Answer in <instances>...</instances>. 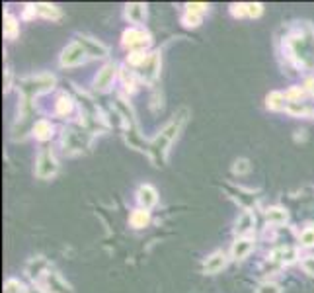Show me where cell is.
I'll list each match as a JSON object with an SVG mask.
<instances>
[{
  "instance_id": "cell-1",
  "label": "cell",
  "mask_w": 314,
  "mask_h": 293,
  "mask_svg": "<svg viewBox=\"0 0 314 293\" xmlns=\"http://www.w3.org/2000/svg\"><path fill=\"white\" fill-rule=\"evenodd\" d=\"M188 116L189 112L186 108H182L174 117H172V121L170 123H166V127L158 133L157 137L151 141V145H149V153L153 155V161L157 164L164 163V159H166V153H168V147L172 145V141L178 137V133L182 131L184 127V123L188 121Z\"/></svg>"
},
{
  "instance_id": "cell-2",
  "label": "cell",
  "mask_w": 314,
  "mask_h": 293,
  "mask_svg": "<svg viewBox=\"0 0 314 293\" xmlns=\"http://www.w3.org/2000/svg\"><path fill=\"white\" fill-rule=\"evenodd\" d=\"M55 86V78L51 74H37V76H30L26 80H22V94H24V102L30 104V100L41 92H47V90H53Z\"/></svg>"
},
{
  "instance_id": "cell-3",
  "label": "cell",
  "mask_w": 314,
  "mask_h": 293,
  "mask_svg": "<svg viewBox=\"0 0 314 293\" xmlns=\"http://www.w3.org/2000/svg\"><path fill=\"white\" fill-rule=\"evenodd\" d=\"M57 170H59V164H57V161H55L53 153H51L49 149L41 151L39 157H37V163H35V176L41 178V180H45V178L55 176Z\"/></svg>"
},
{
  "instance_id": "cell-4",
  "label": "cell",
  "mask_w": 314,
  "mask_h": 293,
  "mask_svg": "<svg viewBox=\"0 0 314 293\" xmlns=\"http://www.w3.org/2000/svg\"><path fill=\"white\" fill-rule=\"evenodd\" d=\"M151 43V35L145 32V30H127L123 33V45L129 47L133 53H137V51H143L147 45Z\"/></svg>"
},
{
  "instance_id": "cell-5",
  "label": "cell",
  "mask_w": 314,
  "mask_h": 293,
  "mask_svg": "<svg viewBox=\"0 0 314 293\" xmlns=\"http://www.w3.org/2000/svg\"><path fill=\"white\" fill-rule=\"evenodd\" d=\"M88 59V53L82 49V45H78L76 41L70 43L61 55V65L63 66H78Z\"/></svg>"
},
{
  "instance_id": "cell-6",
  "label": "cell",
  "mask_w": 314,
  "mask_h": 293,
  "mask_svg": "<svg viewBox=\"0 0 314 293\" xmlns=\"http://www.w3.org/2000/svg\"><path fill=\"white\" fill-rule=\"evenodd\" d=\"M76 43L82 45V49L88 53V57H105V55H107V47H105L104 43H100L98 39L80 35V37L76 39Z\"/></svg>"
},
{
  "instance_id": "cell-7",
  "label": "cell",
  "mask_w": 314,
  "mask_h": 293,
  "mask_svg": "<svg viewBox=\"0 0 314 293\" xmlns=\"http://www.w3.org/2000/svg\"><path fill=\"white\" fill-rule=\"evenodd\" d=\"M207 4H188L186 6V14H184V24L188 28H197L201 24L203 14L207 12Z\"/></svg>"
},
{
  "instance_id": "cell-8",
  "label": "cell",
  "mask_w": 314,
  "mask_h": 293,
  "mask_svg": "<svg viewBox=\"0 0 314 293\" xmlns=\"http://www.w3.org/2000/svg\"><path fill=\"white\" fill-rule=\"evenodd\" d=\"M115 72H117V66L113 65V63H109V65H105L98 74H96V80H94V84H96V88L98 90H107L111 84H113V78H115Z\"/></svg>"
},
{
  "instance_id": "cell-9",
  "label": "cell",
  "mask_w": 314,
  "mask_h": 293,
  "mask_svg": "<svg viewBox=\"0 0 314 293\" xmlns=\"http://www.w3.org/2000/svg\"><path fill=\"white\" fill-rule=\"evenodd\" d=\"M141 68V76L145 78V80H155L158 76V72H160V57H158L157 53H153V55H147V59H145V63L139 66Z\"/></svg>"
},
{
  "instance_id": "cell-10",
  "label": "cell",
  "mask_w": 314,
  "mask_h": 293,
  "mask_svg": "<svg viewBox=\"0 0 314 293\" xmlns=\"http://www.w3.org/2000/svg\"><path fill=\"white\" fill-rule=\"evenodd\" d=\"M43 276H45V282H41V288H43L47 293H70L68 286L64 284L57 274H49V272H45Z\"/></svg>"
},
{
  "instance_id": "cell-11",
  "label": "cell",
  "mask_w": 314,
  "mask_h": 293,
  "mask_svg": "<svg viewBox=\"0 0 314 293\" xmlns=\"http://www.w3.org/2000/svg\"><path fill=\"white\" fill-rule=\"evenodd\" d=\"M224 266H226V256H224V252L217 250V252H213L207 260L203 262V272L209 274V276H213V274L220 272Z\"/></svg>"
},
{
  "instance_id": "cell-12",
  "label": "cell",
  "mask_w": 314,
  "mask_h": 293,
  "mask_svg": "<svg viewBox=\"0 0 314 293\" xmlns=\"http://www.w3.org/2000/svg\"><path fill=\"white\" fill-rule=\"evenodd\" d=\"M137 199H139V203L143 205V209H151L153 205H157L158 194L153 186L145 184V186H141V188H139V192H137Z\"/></svg>"
},
{
  "instance_id": "cell-13",
  "label": "cell",
  "mask_w": 314,
  "mask_h": 293,
  "mask_svg": "<svg viewBox=\"0 0 314 293\" xmlns=\"http://www.w3.org/2000/svg\"><path fill=\"white\" fill-rule=\"evenodd\" d=\"M262 10H263V6L262 4H232L230 6V12L234 14V16H238V18H242V16H248V18H258L260 14H262Z\"/></svg>"
},
{
  "instance_id": "cell-14",
  "label": "cell",
  "mask_w": 314,
  "mask_h": 293,
  "mask_svg": "<svg viewBox=\"0 0 314 293\" xmlns=\"http://www.w3.org/2000/svg\"><path fill=\"white\" fill-rule=\"evenodd\" d=\"M254 248V240L250 238H236L234 244H232V258L234 260H244Z\"/></svg>"
},
{
  "instance_id": "cell-15",
  "label": "cell",
  "mask_w": 314,
  "mask_h": 293,
  "mask_svg": "<svg viewBox=\"0 0 314 293\" xmlns=\"http://www.w3.org/2000/svg\"><path fill=\"white\" fill-rule=\"evenodd\" d=\"M125 16H127V20L133 22V24H143L145 18H147V6H145V4H139V2L127 4Z\"/></svg>"
},
{
  "instance_id": "cell-16",
  "label": "cell",
  "mask_w": 314,
  "mask_h": 293,
  "mask_svg": "<svg viewBox=\"0 0 314 293\" xmlns=\"http://www.w3.org/2000/svg\"><path fill=\"white\" fill-rule=\"evenodd\" d=\"M256 225V219H254V215H252V211H242L240 215H238V219H236V227H234V233L236 234H246V233H250L252 229Z\"/></svg>"
},
{
  "instance_id": "cell-17",
  "label": "cell",
  "mask_w": 314,
  "mask_h": 293,
  "mask_svg": "<svg viewBox=\"0 0 314 293\" xmlns=\"http://www.w3.org/2000/svg\"><path fill=\"white\" fill-rule=\"evenodd\" d=\"M33 10L37 16L47 18V20H57L61 18V10L55 4H33Z\"/></svg>"
},
{
  "instance_id": "cell-18",
  "label": "cell",
  "mask_w": 314,
  "mask_h": 293,
  "mask_svg": "<svg viewBox=\"0 0 314 293\" xmlns=\"http://www.w3.org/2000/svg\"><path fill=\"white\" fill-rule=\"evenodd\" d=\"M149 221H151L149 209H135V211L131 213V217H129V223H131V227H135V229L147 227V225H149Z\"/></svg>"
},
{
  "instance_id": "cell-19",
  "label": "cell",
  "mask_w": 314,
  "mask_h": 293,
  "mask_svg": "<svg viewBox=\"0 0 314 293\" xmlns=\"http://www.w3.org/2000/svg\"><path fill=\"white\" fill-rule=\"evenodd\" d=\"M18 33H20V26H18L16 18H14L10 12H6V14H4V35H6L8 39H16Z\"/></svg>"
},
{
  "instance_id": "cell-20",
  "label": "cell",
  "mask_w": 314,
  "mask_h": 293,
  "mask_svg": "<svg viewBox=\"0 0 314 293\" xmlns=\"http://www.w3.org/2000/svg\"><path fill=\"white\" fill-rule=\"evenodd\" d=\"M265 221L271 225H283L287 221V211L281 207H269L265 211Z\"/></svg>"
},
{
  "instance_id": "cell-21",
  "label": "cell",
  "mask_w": 314,
  "mask_h": 293,
  "mask_svg": "<svg viewBox=\"0 0 314 293\" xmlns=\"http://www.w3.org/2000/svg\"><path fill=\"white\" fill-rule=\"evenodd\" d=\"M33 135H35L39 141H47V139H51V135H53V127H51L49 121L39 119V121L33 125Z\"/></svg>"
},
{
  "instance_id": "cell-22",
  "label": "cell",
  "mask_w": 314,
  "mask_h": 293,
  "mask_svg": "<svg viewBox=\"0 0 314 293\" xmlns=\"http://www.w3.org/2000/svg\"><path fill=\"white\" fill-rule=\"evenodd\" d=\"M287 96L283 92H271L267 96V108L269 110H287Z\"/></svg>"
},
{
  "instance_id": "cell-23",
  "label": "cell",
  "mask_w": 314,
  "mask_h": 293,
  "mask_svg": "<svg viewBox=\"0 0 314 293\" xmlns=\"http://www.w3.org/2000/svg\"><path fill=\"white\" fill-rule=\"evenodd\" d=\"M287 112L293 114V116H311L313 114V110L305 102H289L287 104Z\"/></svg>"
},
{
  "instance_id": "cell-24",
  "label": "cell",
  "mask_w": 314,
  "mask_h": 293,
  "mask_svg": "<svg viewBox=\"0 0 314 293\" xmlns=\"http://www.w3.org/2000/svg\"><path fill=\"white\" fill-rule=\"evenodd\" d=\"M299 240H301L303 246H314V225H309L307 229H303Z\"/></svg>"
},
{
  "instance_id": "cell-25",
  "label": "cell",
  "mask_w": 314,
  "mask_h": 293,
  "mask_svg": "<svg viewBox=\"0 0 314 293\" xmlns=\"http://www.w3.org/2000/svg\"><path fill=\"white\" fill-rule=\"evenodd\" d=\"M70 112H72V100L68 96H61L59 102H57V114L59 116H66Z\"/></svg>"
},
{
  "instance_id": "cell-26",
  "label": "cell",
  "mask_w": 314,
  "mask_h": 293,
  "mask_svg": "<svg viewBox=\"0 0 314 293\" xmlns=\"http://www.w3.org/2000/svg\"><path fill=\"white\" fill-rule=\"evenodd\" d=\"M4 293H26V292H24V286L18 280H8L6 286H4Z\"/></svg>"
},
{
  "instance_id": "cell-27",
  "label": "cell",
  "mask_w": 314,
  "mask_h": 293,
  "mask_svg": "<svg viewBox=\"0 0 314 293\" xmlns=\"http://www.w3.org/2000/svg\"><path fill=\"white\" fill-rule=\"evenodd\" d=\"M248 170H250V163H248L246 159H238V161L234 163V166H232V172H234V174H238V176L246 174Z\"/></svg>"
},
{
  "instance_id": "cell-28",
  "label": "cell",
  "mask_w": 314,
  "mask_h": 293,
  "mask_svg": "<svg viewBox=\"0 0 314 293\" xmlns=\"http://www.w3.org/2000/svg\"><path fill=\"white\" fill-rule=\"evenodd\" d=\"M258 293H281L279 290V286H275V284H262L260 288H258Z\"/></svg>"
},
{
  "instance_id": "cell-29",
  "label": "cell",
  "mask_w": 314,
  "mask_h": 293,
  "mask_svg": "<svg viewBox=\"0 0 314 293\" xmlns=\"http://www.w3.org/2000/svg\"><path fill=\"white\" fill-rule=\"evenodd\" d=\"M303 268H305V272H307L309 276L314 278V256H307V258L303 260Z\"/></svg>"
},
{
  "instance_id": "cell-30",
  "label": "cell",
  "mask_w": 314,
  "mask_h": 293,
  "mask_svg": "<svg viewBox=\"0 0 314 293\" xmlns=\"http://www.w3.org/2000/svg\"><path fill=\"white\" fill-rule=\"evenodd\" d=\"M309 90H311V92L314 94V80H311V82H309Z\"/></svg>"
}]
</instances>
